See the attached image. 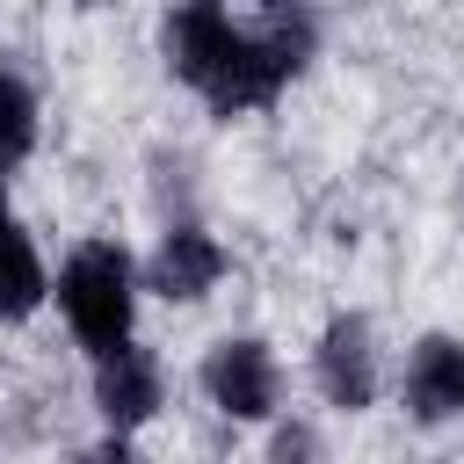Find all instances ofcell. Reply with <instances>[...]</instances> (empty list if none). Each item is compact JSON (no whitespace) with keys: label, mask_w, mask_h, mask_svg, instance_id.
<instances>
[{"label":"cell","mask_w":464,"mask_h":464,"mask_svg":"<svg viewBox=\"0 0 464 464\" xmlns=\"http://www.w3.org/2000/svg\"><path fill=\"white\" fill-rule=\"evenodd\" d=\"M160 58H167V80H181L218 123L261 116L319 58V14L312 7L232 14L218 0H188L160 14Z\"/></svg>","instance_id":"6da1fadb"},{"label":"cell","mask_w":464,"mask_h":464,"mask_svg":"<svg viewBox=\"0 0 464 464\" xmlns=\"http://www.w3.org/2000/svg\"><path fill=\"white\" fill-rule=\"evenodd\" d=\"M138 297H145V276H138V254L123 239H102V232L72 239L65 261L51 268V304H58V319L87 362L138 341Z\"/></svg>","instance_id":"7a4b0ae2"},{"label":"cell","mask_w":464,"mask_h":464,"mask_svg":"<svg viewBox=\"0 0 464 464\" xmlns=\"http://www.w3.org/2000/svg\"><path fill=\"white\" fill-rule=\"evenodd\" d=\"M196 392L218 420L232 428H276L290 406V377H283V355L261 341V334H218L203 355H196Z\"/></svg>","instance_id":"3957f363"},{"label":"cell","mask_w":464,"mask_h":464,"mask_svg":"<svg viewBox=\"0 0 464 464\" xmlns=\"http://www.w3.org/2000/svg\"><path fill=\"white\" fill-rule=\"evenodd\" d=\"M312 392L334 406V413H370L384 399V341H377V319L341 304L319 319L312 334Z\"/></svg>","instance_id":"277c9868"},{"label":"cell","mask_w":464,"mask_h":464,"mask_svg":"<svg viewBox=\"0 0 464 464\" xmlns=\"http://www.w3.org/2000/svg\"><path fill=\"white\" fill-rule=\"evenodd\" d=\"M138 276H145V297H160V304H203L232 276V254H225V239L210 225L174 218L152 239V254H138Z\"/></svg>","instance_id":"5b68a950"},{"label":"cell","mask_w":464,"mask_h":464,"mask_svg":"<svg viewBox=\"0 0 464 464\" xmlns=\"http://www.w3.org/2000/svg\"><path fill=\"white\" fill-rule=\"evenodd\" d=\"M392 392H399V413H406L413 428H450V420H464V334H450V326L413 334L406 355H399Z\"/></svg>","instance_id":"8992f818"},{"label":"cell","mask_w":464,"mask_h":464,"mask_svg":"<svg viewBox=\"0 0 464 464\" xmlns=\"http://www.w3.org/2000/svg\"><path fill=\"white\" fill-rule=\"evenodd\" d=\"M87 399H94L102 435H138V428H152L160 406H167V370H160V355H152L145 341H130V348H116V355L87 362Z\"/></svg>","instance_id":"52a82bcc"},{"label":"cell","mask_w":464,"mask_h":464,"mask_svg":"<svg viewBox=\"0 0 464 464\" xmlns=\"http://www.w3.org/2000/svg\"><path fill=\"white\" fill-rule=\"evenodd\" d=\"M51 304V261L36 246V232L14 218V196H7V174H0V319L22 326Z\"/></svg>","instance_id":"ba28073f"},{"label":"cell","mask_w":464,"mask_h":464,"mask_svg":"<svg viewBox=\"0 0 464 464\" xmlns=\"http://www.w3.org/2000/svg\"><path fill=\"white\" fill-rule=\"evenodd\" d=\"M36 145H44V94L14 58H0V174H14Z\"/></svg>","instance_id":"9c48e42d"},{"label":"cell","mask_w":464,"mask_h":464,"mask_svg":"<svg viewBox=\"0 0 464 464\" xmlns=\"http://www.w3.org/2000/svg\"><path fill=\"white\" fill-rule=\"evenodd\" d=\"M268 464H319V428L304 413H283L268 428Z\"/></svg>","instance_id":"30bf717a"},{"label":"cell","mask_w":464,"mask_h":464,"mask_svg":"<svg viewBox=\"0 0 464 464\" xmlns=\"http://www.w3.org/2000/svg\"><path fill=\"white\" fill-rule=\"evenodd\" d=\"M72 464H145V457H138V435H94L87 450H72Z\"/></svg>","instance_id":"8fae6325"}]
</instances>
